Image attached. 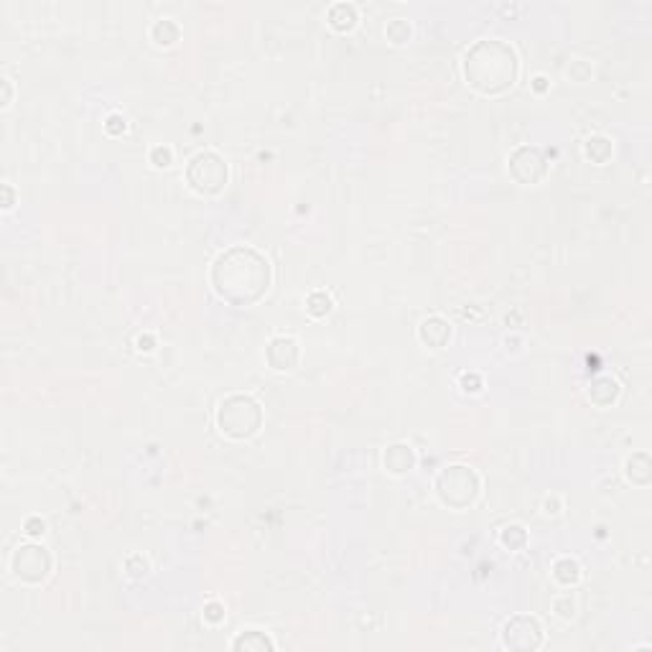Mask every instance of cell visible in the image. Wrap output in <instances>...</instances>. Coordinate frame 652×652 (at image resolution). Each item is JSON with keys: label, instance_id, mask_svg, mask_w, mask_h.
Segmentation results:
<instances>
[{"label": "cell", "instance_id": "13", "mask_svg": "<svg viewBox=\"0 0 652 652\" xmlns=\"http://www.w3.org/2000/svg\"><path fill=\"white\" fill-rule=\"evenodd\" d=\"M553 579L561 586H573L581 579V566L573 561V558H561V561H555V566H553Z\"/></svg>", "mask_w": 652, "mask_h": 652}, {"label": "cell", "instance_id": "17", "mask_svg": "<svg viewBox=\"0 0 652 652\" xmlns=\"http://www.w3.org/2000/svg\"><path fill=\"white\" fill-rule=\"evenodd\" d=\"M525 540H528V535H525L523 525H505L500 533V543L505 545V548L515 550V548H523Z\"/></svg>", "mask_w": 652, "mask_h": 652}, {"label": "cell", "instance_id": "23", "mask_svg": "<svg viewBox=\"0 0 652 652\" xmlns=\"http://www.w3.org/2000/svg\"><path fill=\"white\" fill-rule=\"evenodd\" d=\"M107 133H112V135H117V133H122L125 130V117H120V115H110L107 117Z\"/></svg>", "mask_w": 652, "mask_h": 652}, {"label": "cell", "instance_id": "6", "mask_svg": "<svg viewBox=\"0 0 652 652\" xmlns=\"http://www.w3.org/2000/svg\"><path fill=\"white\" fill-rule=\"evenodd\" d=\"M11 571H13V576L18 581H23V584H31V586L43 584L51 573L49 550L41 548V545H33V543L21 545V548H16V553L11 555Z\"/></svg>", "mask_w": 652, "mask_h": 652}, {"label": "cell", "instance_id": "7", "mask_svg": "<svg viewBox=\"0 0 652 652\" xmlns=\"http://www.w3.org/2000/svg\"><path fill=\"white\" fill-rule=\"evenodd\" d=\"M543 642H545V632H543V624L538 616L518 614L502 627V647L505 650H540Z\"/></svg>", "mask_w": 652, "mask_h": 652}, {"label": "cell", "instance_id": "1", "mask_svg": "<svg viewBox=\"0 0 652 652\" xmlns=\"http://www.w3.org/2000/svg\"><path fill=\"white\" fill-rule=\"evenodd\" d=\"M273 268L268 257L250 245H235L220 252L209 268V283L222 301L232 306H252L268 293Z\"/></svg>", "mask_w": 652, "mask_h": 652}, {"label": "cell", "instance_id": "8", "mask_svg": "<svg viewBox=\"0 0 652 652\" xmlns=\"http://www.w3.org/2000/svg\"><path fill=\"white\" fill-rule=\"evenodd\" d=\"M507 171L510 176L515 178L518 183L523 186H530V183H538L545 171H548V164L543 159V151L535 146H520L512 151V156L507 159Z\"/></svg>", "mask_w": 652, "mask_h": 652}, {"label": "cell", "instance_id": "10", "mask_svg": "<svg viewBox=\"0 0 652 652\" xmlns=\"http://www.w3.org/2000/svg\"><path fill=\"white\" fill-rule=\"evenodd\" d=\"M418 339L431 349H444L446 341L451 339V324L441 316L426 319V321L421 324V329H418Z\"/></svg>", "mask_w": 652, "mask_h": 652}, {"label": "cell", "instance_id": "15", "mask_svg": "<svg viewBox=\"0 0 652 652\" xmlns=\"http://www.w3.org/2000/svg\"><path fill=\"white\" fill-rule=\"evenodd\" d=\"M586 156L592 161H597V164H604L611 156V143L606 138H602V135H594V138L586 141Z\"/></svg>", "mask_w": 652, "mask_h": 652}, {"label": "cell", "instance_id": "11", "mask_svg": "<svg viewBox=\"0 0 652 652\" xmlns=\"http://www.w3.org/2000/svg\"><path fill=\"white\" fill-rule=\"evenodd\" d=\"M415 464V454L408 444H392L385 451V469L390 474H408Z\"/></svg>", "mask_w": 652, "mask_h": 652}, {"label": "cell", "instance_id": "18", "mask_svg": "<svg viewBox=\"0 0 652 652\" xmlns=\"http://www.w3.org/2000/svg\"><path fill=\"white\" fill-rule=\"evenodd\" d=\"M225 619H227V611H225V606H222L220 602H209L207 606H204V622L222 624Z\"/></svg>", "mask_w": 652, "mask_h": 652}, {"label": "cell", "instance_id": "9", "mask_svg": "<svg viewBox=\"0 0 652 652\" xmlns=\"http://www.w3.org/2000/svg\"><path fill=\"white\" fill-rule=\"evenodd\" d=\"M265 360H268V365L278 372L293 370L301 360L299 341L293 339V336H275V339H270L268 347H265Z\"/></svg>", "mask_w": 652, "mask_h": 652}, {"label": "cell", "instance_id": "19", "mask_svg": "<svg viewBox=\"0 0 652 652\" xmlns=\"http://www.w3.org/2000/svg\"><path fill=\"white\" fill-rule=\"evenodd\" d=\"M171 161H173V153H171V148L166 146H159L151 151V164L156 166V169H169Z\"/></svg>", "mask_w": 652, "mask_h": 652}, {"label": "cell", "instance_id": "16", "mask_svg": "<svg viewBox=\"0 0 652 652\" xmlns=\"http://www.w3.org/2000/svg\"><path fill=\"white\" fill-rule=\"evenodd\" d=\"M306 311L311 314V316H316V319L326 316V314L331 311V299L324 291H314L311 296L306 299Z\"/></svg>", "mask_w": 652, "mask_h": 652}, {"label": "cell", "instance_id": "2", "mask_svg": "<svg viewBox=\"0 0 652 652\" xmlns=\"http://www.w3.org/2000/svg\"><path fill=\"white\" fill-rule=\"evenodd\" d=\"M461 69L471 90L487 97H497L518 82L520 59L518 51L502 38H479L464 51Z\"/></svg>", "mask_w": 652, "mask_h": 652}, {"label": "cell", "instance_id": "4", "mask_svg": "<svg viewBox=\"0 0 652 652\" xmlns=\"http://www.w3.org/2000/svg\"><path fill=\"white\" fill-rule=\"evenodd\" d=\"M433 489L446 507L464 510L479 497V476L466 464H451V466H444L439 471Z\"/></svg>", "mask_w": 652, "mask_h": 652}, {"label": "cell", "instance_id": "3", "mask_svg": "<svg viewBox=\"0 0 652 652\" xmlns=\"http://www.w3.org/2000/svg\"><path fill=\"white\" fill-rule=\"evenodd\" d=\"M262 426V408L252 395L235 392L227 395L217 408V428L232 441L252 439Z\"/></svg>", "mask_w": 652, "mask_h": 652}, {"label": "cell", "instance_id": "22", "mask_svg": "<svg viewBox=\"0 0 652 652\" xmlns=\"http://www.w3.org/2000/svg\"><path fill=\"white\" fill-rule=\"evenodd\" d=\"M26 533H28L31 538L43 535V533H46V523H43V520H38V518L26 520Z\"/></svg>", "mask_w": 652, "mask_h": 652}, {"label": "cell", "instance_id": "20", "mask_svg": "<svg viewBox=\"0 0 652 652\" xmlns=\"http://www.w3.org/2000/svg\"><path fill=\"white\" fill-rule=\"evenodd\" d=\"M461 385H464V390L466 392H479L482 390V378H479V375H469V372H464Z\"/></svg>", "mask_w": 652, "mask_h": 652}, {"label": "cell", "instance_id": "24", "mask_svg": "<svg viewBox=\"0 0 652 652\" xmlns=\"http://www.w3.org/2000/svg\"><path fill=\"white\" fill-rule=\"evenodd\" d=\"M533 82H535V85H533V87H535L538 92H543V90H545V82H548V80H545V77H535V80H533Z\"/></svg>", "mask_w": 652, "mask_h": 652}, {"label": "cell", "instance_id": "25", "mask_svg": "<svg viewBox=\"0 0 652 652\" xmlns=\"http://www.w3.org/2000/svg\"><path fill=\"white\" fill-rule=\"evenodd\" d=\"M3 189H6V209H11V207H13V194H11V186H8V183H6Z\"/></svg>", "mask_w": 652, "mask_h": 652}, {"label": "cell", "instance_id": "21", "mask_svg": "<svg viewBox=\"0 0 652 652\" xmlns=\"http://www.w3.org/2000/svg\"><path fill=\"white\" fill-rule=\"evenodd\" d=\"M637 471H642V476H645L647 482H650V459H647V456L642 459V466H634L632 459H629V461H627V479H632Z\"/></svg>", "mask_w": 652, "mask_h": 652}, {"label": "cell", "instance_id": "5", "mask_svg": "<svg viewBox=\"0 0 652 652\" xmlns=\"http://www.w3.org/2000/svg\"><path fill=\"white\" fill-rule=\"evenodd\" d=\"M186 183L201 196H217L227 186L225 159L214 151H199L186 166Z\"/></svg>", "mask_w": 652, "mask_h": 652}, {"label": "cell", "instance_id": "12", "mask_svg": "<svg viewBox=\"0 0 652 652\" xmlns=\"http://www.w3.org/2000/svg\"><path fill=\"white\" fill-rule=\"evenodd\" d=\"M273 640L268 634L260 632V629H245L240 632L235 640H232V650H240V652H265V650H273Z\"/></svg>", "mask_w": 652, "mask_h": 652}, {"label": "cell", "instance_id": "14", "mask_svg": "<svg viewBox=\"0 0 652 652\" xmlns=\"http://www.w3.org/2000/svg\"><path fill=\"white\" fill-rule=\"evenodd\" d=\"M178 33H181V31H178V26L171 18H161L151 26V38L159 43V46H171V43L178 38Z\"/></svg>", "mask_w": 652, "mask_h": 652}]
</instances>
